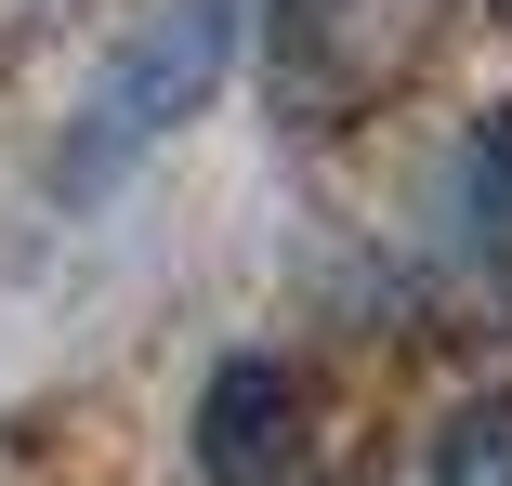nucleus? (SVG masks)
Masks as SVG:
<instances>
[{
  "instance_id": "20e7f679",
  "label": "nucleus",
  "mask_w": 512,
  "mask_h": 486,
  "mask_svg": "<svg viewBox=\"0 0 512 486\" xmlns=\"http://www.w3.org/2000/svg\"><path fill=\"white\" fill-rule=\"evenodd\" d=\"M421 486H512V381H486V395H473V408L434 434Z\"/></svg>"
},
{
  "instance_id": "f03ea898",
  "label": "nucleus",
  "mask_w": 512,
  "mask_h": 486,
  "mask_svg": "<svg viewBox=\"0 0 512 486\" xmlns=\"http://www.w3.org/2000/svg\"><path fill=\"white\" fill-rule=\"evenodd\" d=\"M434 0H263V92L289 132H342L421 66Z\"/></svg>"
},
{
  "instance_id": "7ed1b4c3",
  "label": "nucleus",
  "mask_w": 512,
  "mask_h": 486,
  "mask_svg": "<svg viewBox=\"0 0 512 486\" xmlns=\"http://www.w3.org/2000/svg\"><path fill=\"white\" fill-rule=\"evenodd\" d=\"M302 368L289 355H224L197 395V473L211 486H302Z\"/></svg>"
},
{
  "instance_id": "423d86ee",
  "label": "nucleus",
  "mask_w": 512,
  "mask_h": 486,
  "mask_svg": "<svg viewBox=\"0 0 512 486\" xmlns=\"http://www.w3.org/2000/svg\"><path fill=\"white\" fill-rule=\"evenodd\" d=\"M486 14H512V0H486Z\"/></svg>"
},
{
  "instance_id": "f257e3e1",
  "label": "nucleus",
  "mask_w": 512,
  "mask_h": 486,
  "mask_svg": "<svg viewBox=\"0 0 512 486\" xmlns=\"http://www.w3.org/2000/svg\"><path fill=\"white\" fill-rule=\"evenodd\" d=\"M237 40H250V0H145V14L119 27V53L92 66L66 145H53V198H66V211L119 198V184H132V171H145V158L224 92Z\"/></svg>"
},
{
  "instance_id": "39448f33",
  "label": "nucleus",
  "mask_w": 512,
  "mask_h": 486,
  "mask_svg": "<svg viewBox=\"0 0 512 486\" xmlns=\"http://www.w3.org/2000/svg\"><path fill=\"white\" fill-rule=\"evenodd\" d=\"M53 14H79V0H0V40H40Z\"/></svg>"
}]
</instances>
